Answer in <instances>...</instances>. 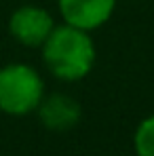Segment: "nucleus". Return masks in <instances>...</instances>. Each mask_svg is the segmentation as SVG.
<instances>
[{
    "label": "nucleus",
    "mask_w": 154,
    "mask_h": 156,
    "mask_svg": "<svg viewBox=\"0 0 154 156\" xmlns=\"http://www.w3.org/2000/svg\"><path fill=\"white\" fill-rule=\"evenodd\" d=\"M36 114H38V118H40V122H42L45 129L63 133V131L74 129L80 122L82 110H80V104L72 95L51 93V95L42 97Z\"/></svg>",
    "instance_id": "obj_5"
},
{
    "label": "nucleus",
    "mask_w": 154,
    "mask_h": 156,
    "mask_svg": "<svg viewBox=\"0 0 154 156\" xmlns=\"http://www.w3.org/2000/svg\"><path fill=\"white\" fill-rule=\"evenodd\" d=\"M40 72L23 61L0 66V112L6 116H27L38 110L45 97Z\"/></svg>",
    "instance_id": "obj_2"
},
{
    "label": "nucleus",
    "mask_w": 154,
    "mask_h": 156,
    "mask_svg": "<svg viewBox=\"0 0 154 156\" xmlns=\"http://www.w3.org/2000/svg\"><path fill=\"white\" fill-rule=\"evenodd\" d=\"M40 51L47 70L63 82L87 78L95 66V42L91 34L68 23L53 27Z\"/></svg>",
    "instance_id": "obj_1"
},
{
    "label": "nucleus",
    "mask_w": 154,
    "mask_h": 156,
    "mask_svg": "<svg viewBox=\"0 0 154 156\" xmlns=\"http://www.w3.org/2000/svg\"><path fill=\"white\" fill-rule=\"evenodd\" d=\"M133 148L137 156H154V114L137 125L133 135Z\"/></svg>",
    "instance_id": "obj_6"
},
{
    "label": "nucleus",
    "mask_w": 154,
    "mask_h": 156,
    "mask_svg": "<svg viewBox=\"0 0 154 156\" xmlns=\"http://www.w3.org/2000/svg\"><path fill=\"white\" fill-rule=\"evenodd\" d=\"M59 15L63 23L93 32L112 17L116 0H57Z\"/></svg>",
    "instance_id": "obj_4"
},
{
    "label": "nucleus",
    "mask_w": 154,
    "mask_h": 156,
    "mask_svg": "<svg viewBox=\"0 0 154 156\" xmlns=\"http://www.w3.org/2000/svg\"><path fill=\"white\" fill-rule=\"evenodd\" d=\"M57 26L53 15L38 4H21L9 15V34L15 42L27 49H40Z\"/></svg>",
    "instance_id": "obj_3"
}]
</instances>
